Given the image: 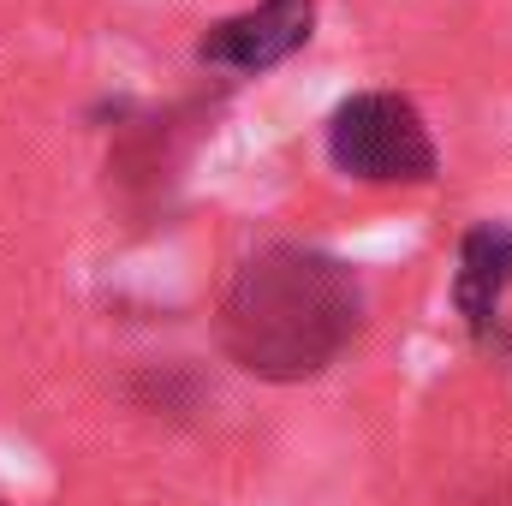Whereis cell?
<instances>
[{"instance_id": "1", "label": "cell", "mask_w": 512, "mask_h": 506, "mask_svg": "<svg viewBox=\"0 0 512 506\" xmlns=\"http://www.w3.org/2000/svg\"><path fill=\"white\" fill-rule=\"evenodd\" d=\"M364 328V280L322 251L268 245L256 251L221 310V334L239 370L256 381H310L322 376L352 334Z\"/></svg>"}, {"instance_id": "2", "label": "cell", "mask_w": 512, "mask_h": 506, "mask_svg": "<svg viewBox=\"0 0 512 506\" xmlns=\"http://www.w3.org/2000/svg\"><path fill=\"white\" fill-rule=\"evenodd\" d=\"M328 161L364 185H429L441 155L417 102L399 90H358L328 114Z\"/></svg>"}, {"instance_id": "3", "label": "cell", "mask_w": 512, "mask_h": 506, "mask_svg": "<svg viewBox=\"0 0 512 506\" xmlns=\"http://www.w3.org/2000/svg\"><path fill=\"white\" fill-rule=\"evenodd\" d=\"M316 30V0H262L197 36V60L215 72H268L292 60Z\"/></svg>"}, {"instance_id": "4", "label": "cell", "mask_w": 512, "mask_h": 506, "mask_svg": "<svg viewBox=\"0 0 512 506\" xmlns=\"http://www.w3.org/2000/svg\"><path fill=\"white\" fill-rule=\"evenodd\" d=\"M512 286V227L507 221H483L465 233L459 245V274H453V304L465 316V328L483 346H507L501 334V304Z\"/></svg>"}, {"instance_id": "5", "label": "cell", "mask_w": 512, "mask_h": 506, "mask_svg": "<svg viewBox=\"0 0 512 506\" xmlns=\"http://www.w3.org/2000/svg\"><path fill=\"white\" fill-rule=\"evenodd\" d=\"M0 506H6V501H0Z\"/></svg>"}]
</instances>
